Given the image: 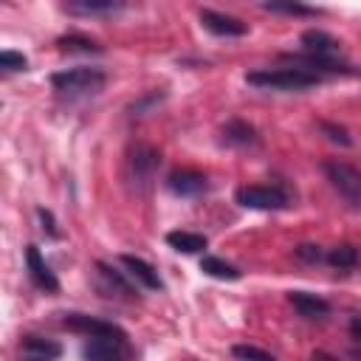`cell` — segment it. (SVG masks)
<instances>
[{
  "label": "cell",
  "instance_id": "52a82bcc",
  "mask_svg": "<svg viewBox=\"0 0 361 361\" xmlns=\"http://www.w3.org/2000/svg\"><path fill=\"white\" fill-rule=\"evenodd\" d=\"M282 59L310 71V73H355L350 65L338 62L333 54H316V51H305V54H282Z\"/></svg>",
  "mask_w": 361,
  "mask_h": 361
},
{
  "label": "cell",
  "instance_id": "44dd1931",
  "mask_svg": "<svg viewBox=\"0 0 361 361\" xmlns=\"http://www.w3.org/2000/svg\"><path fill=\"white\" fill-rule=\"evenodd\" d=\"M56 48L65 54H99L102 51V45L85 34H62L56 39Z\"/></svg>",
  "mask_w": 361,
  "mask_h": 361
},
{
  "label": "cell",
  "instance_id": "7c38bea8",
  "mask_svg": "<svg viewBox=\"0 0 361 361\" xmlns=\"http://www.w3.org/2000/svg\"><path fill=\"white\" fill-rule=\"evenodd\" d=\"M288 302H290V305L296 307V313L305 316V319H322V316L330 313L327 299H322V296H316V293H307V290H290V293H288Z\"/></svg>",
  "mask_w": 361,
  "mask_h": 361
},
{
  "label": "cell",
  "instance_id": "8fae6325",
  "mask_svg": "<svg viewBox=\"0 0 361 361\" xmlns=\"http://www.w3.org/2000/svg\"><path fill=\"white\" fill-rule=\"evenodd\" d=\"M118 262H121V265L127 268V274H130L135 282H141L144 288H149V290H164V279L158 276V271H155L147 259H141V257H135V254H121Z\"/></svg>",
  "mask_w": 361,
  "mask_h": 361
},
{
  "label": "cell",
  "instance_id": "f1b7e54d",
  "mask_svg": "<svg viewBox=\"0 0 361 361\" xmlns=\"http://www.w3.org/2000/svg\"><path fill=\"white\" fill-rule=\"evenodd\" d=\"M347 330H350V338L361 344V316H353L350 324H347Z\"/></svg>",
  "mask_w": 361,
  "mask_h": 361
},
{
  "label": "cell",
  "instance_id": "ffe728a7",
  "mask_svg": "<svg viewBox=\"0 0 361 361\" xmlns=\"http://www.w3.org/2000/svg\"><path fill=\"white\" fill-rule=\"evenodd\" d=\"M299 39H302L305 51H316V54H336V51H338V39H336L333 34L322 31V28H310V31H305Z\"/></svg>",
  "mask_w": 361,
  "mask_h": 361
},
{
  "label": "cell",
  "instance_id": "7402d4cb",
  "mask_svg": "<svg viewBox=\"0 0 361 361\" xmlns=\"http://www.w3.org/2000/svg\"><path fill=\"white\" fill-rule=\"evenodd\" d=\"M200 271L209 274V276H214V279H228V282H234V279L243 276L231 262H226V259H220V257H212V254H206V257L200 259Z\"/></svg>",
  "mask_w": 361,
  "mask_h": 361
},
{
  "label": "cell",
  "instance_id": "2e32d148",
  "mask_svg": "<svg viewBox=\"0 0 361 361\" xmlns=\"http://www.w3.org/2000/svg\"><path fill=\"white\" fill-rule=\"evenodd\" d=\"M23 355L25 358H37V361H51L62 355V347L51 338H39V336H25L23 338Z\"/></svg>",
  "mask_w": 361,
  "mask_h": 361
},
{
  "label": "cell",
  "instance_id": "277c9868",
  "mask_svg": "<svg viewBox=\"0 0 361 361\" xmlns=\"http://www.w3.org/2000/svg\"><path fill=\"white\" fill-rule=\"evenodd\" d=\"M322 172L327 175L330 186L355 209H361V169H355L347 161L338 158H327L322 161Z\"/></svg>",
  "mask_w": 361,
  "mask_h": 361
},
{
  "label": "cell",
  "instance_id": "603a6c76",
  "mask_svg": "<svg viewBox=\"0 0 361 361\" xmlns=\"http://www.w3.org/2000/svg\"><path fill=\"white\" fill-rule=\"evenodd\" d=\"M327 262H330L333 268H338V271H350V268L358 265V251H355L353 245H336V248L327 254Z\"/></svg>",
  "mask_w": 361,
  "mask_h": 361
},
{
  "label": "cell",
  "instance_id": "d6986e66",
  "mask_svg": "<svg viewBox=\"0 0 361 361\" xmlns=\"http://www.w3.org/2000/svg\"><path fill=\"white\" fill-rule=\"evenodd\" d=\"M96 271H99V276L104 279V285L113 290V293H121L124 299H138V293H135V288L113 268V265H107V262H96Z\"/></svg>",
  "mask_w": 361,
  "mask_h": 361
},
{
  "label": "cell",
  "instance_id": "484cf974",
  "mask_svg": "<svg viewBox=\"0 0 361 361\" xmlns=\"http://www.w3.org/2000/svg\"><path fill=\"white\" fill-rule=\"evenodd\" d=\"M231 353H234L237 358H259V361H274V353L259 350V347H254V344H237Z\"/></svg>",
  "mask_w": 361,
  "mask_h": 361
},
{
  "label": "cell",
  "instance_id": "5bb4252c",
  "mask_svg": "<svg viewBox=\"0 0 361 361\" xmlns=\"http://www.w3.org/2000/svg\"><path fill=\"white\" fill-rule=\"evenodd\" d=\"M124 344L127 341H116V338H93L90 344L82 347V355L90 361H118L127 355Z\"/></svg>",
  "mask_w": 361,
  "mask_h": 361
},
{
  "label": "cell",
  "instance_id": "ac0fdd59",
  "mask_svg": "<svg viewBox=\"0 0 361 361\" xmlns=\"http://www.w3.org/2000/svg\"><path fill=\"white\" fill-rule=\"evenodd\" d=\"M166 243H169L175 251H180V254H200V251L209 245L206 237L197 234V231H169V234H166Z\"/></svg>",
  "mask_w": 361,
  "mask_h": 361
},
{
  "label": "cell",
  "instance_id": "e0dca14e",
  "mask_svg": "<svg viewBox=\"0 0 361 361\" xmlns=\"http://www.w3.org/2000/svg\"><path fill=\"white\" fill-rule=\"evenodd\" d=\"M262 8L274 14H288V17H319L322 14V8L307 6L305 0H265Z\"/></svg>",
  "mask_w": 361,
  "mask_h": 361
},
{
  "label": "cell",
  "instance_id": "30bf717a",
  "mask_svg": "<svg viewBox=\"0 0 361 361\" xmlns=\"http://www.w3.org/2000/svg\"><path fill=\"white\" fill-rule=\"evenodd\" d=\"M166 186H169V192H175L180 197H195V195L206 192L209 180L197 169H172L169 178H166Z\"/></svg>",
  "mask_w": 361,
  "mask_h": 361
},
{
  "label": "cell",
  "instance_id": "4fadbf2b",
  "mask_svg": "<svg viewBox=\"0 0 361 361\" xmlns=\"http://www.w3.org/2000/svg\"><path fill=\"white\" fill-rule=\"evenodd\" d=\"M127 0H68V11L79 17H107L124 8Z\"/></svg>",
  "mask_w": 361,
  "mask_h": 361
},
{
  "label": "cell",
  "instance_id": "6da1fadb",
  "mask_svg": "<svg viewBox=\"0 0 361 361\" xmlns=\"http://www.w3.org/2000/svg\"><path fill=\"white\" fill-rule=\"evenodd\" d=\"M161 166V152L152 144H133L127 149V161H124V178L130 183V189H135L138 195L149 192L155 175Z\"/></svg>",
  "mask_w": 361,
  "mask_h": 361
},
{
  "label": "cell",
  "instance_id": "3957f363",
  "mask_svg": "<svg viewBox=\"0 0 361 361\" xmlns=\"http://www.w3.org/2000/svg\"><path fill=\"white\" fill-rule=\"evenodd\" d=\"M107 82V73L102 68H71L59 71L51 76L54 90L68 93V96H85V93H99Z\"/></svg>",
  "mask_w": 361,
  "mask_h": 361
},
{
  "label": "cell",
  "instance_id": "ba28073f",
  "mask_svg": "<svg viewBox=\"0 0 361 361\" xmlns=\"http://www.w3.org/2000/svg\"><path fill=\"white\" fill-rule=\"evenodd\" d=\"M25 268H28L31 282H34L39 290H45V293H59V279H56V274L51 271V265L42 259V254H39L37 245H25Z\"/></svg>",
  "mask_w": 361,
  "mask_h": 361
},
{
  "label": "cell",
  "instance_id": "83f0119b",
  "mask_svg": "<svg viewBox=\"0 0 361 361\" xmlns=\"http://www.w3.org/2000/svg\"><path fill=\"white\" fill-rule=\"evenodd\" d=\"M37 217H39V223H42V231H48V237H59L56 223H54V214H51L48 209H37Z\"/></svg>",
  "mask_w": 361,
  "mask_h": 361
},
{
  "label": "cell",
  "instance_id": "d4e9b609",
  "mask_svg": "<svg viewBox=\"0 0 361 361\" xmlns=\"http://www.w3.org/2000/svg\"><path fill=\"white\" fill-rule=\"evenodd\" d=\"M0 68L3 71H25L28 68V59L17 51H3L0 54Z\"/></svg>",
  "mask_w": 361,
  "mask_h": 361
},
{
  "label": "cell",
  "instance_id": "7a4b0ae2",
  "mask_svg": "<svg viewBox=\"0 0 361 361\" xmlns=\"http://www.w3.org/2000/svg\"><path fill=\"white\" fill-rule=\"evenodd\" d=\"M245 82L254 87H271V90H305L319 85V73H310L305 68H262L245 73Z\"/></svg>",
  "mask_w": 361,
  "mask_h": 361
},
{
  "label": "cell",
  "instance_id": "9c48e42d",
  "mask_svg": "<svg viewBox=\"0 0 361 361\" xmlns=\"http://www.w3.org/2000/svg\"><path fill=\"white\" fill-rule=\"evenodd\" d=\"M200 23L206 31L217 34V37H243L248 34V23L231 17V14H220V11H212V8H203L200 11Z\"/></svg>",
  "mask_w": 361,
  "mask_h": 361
},
{
  "label": "cell",
  "instance_id": "8992f818",
  "mask_svg": "<svg viewBox=\"0 0 361 361\" xmlns=\"http://www.w3.org/2000/svg\"><path fill=\"white\" fill-rule=\"evenodd\" d=\"M234 200L243 209H257V212H271V209H285L288 206V195L279 186H240L234 192Z\"/></svg>",
  "mask_w": 361,
  "mask_h": 361
},
{
  "label": "cell",
  "instance_id": "9a60e30c",
  "mask_svg": "<svg viewBox=\"0 0 361 361\" xmlns=\"http://www.w3.org/2000/svg\"><path fill=\"white\" fill-rule=\"evenodd\" d=\"M223 141L234 144V147H254L259 141V135H257L254 124H248L243 118H228L223 127Z\"/></svg>",
  "mask_w": 361,
  "mask_h": 361
},
{
  "label": "cell",
  "instance_id": "4316f807",
  "mask_svg": "<svg viewBox=\"0 0 361 361\" xmlns=\"http://www.w3.org/2000/svg\"><path fill=\"white\" fill-rule=\"evenodd\" d=\"M293 254H296L302 262H319V259H324L322 248H319V245H310V243H302L299 248H293Z\"/></svg>",
  "mask_w": 361,
  "mask_h": 361
},
{
  "label": "cell",
  "instance_id": "cb8c5ba5",
  "mask_svg": "<svg viewBox=\"0 0 361 361\" xmlns=\"http://www.w3.org/2000/svg\"><path fill=\"white\" fill-rule=\"evenodd\" d=\"M319 130L333 141V144H341V147H350L353 144V138H350V133L341 127V124H336V121H327V118H322L319 121Z\"/></svg>",
  "mask_w": 361,
  "mask_h": 361
},
{
  "label": "cell",
  "instance_id": "5b68a950",
  "mask_svg": "<svg viewBox=\"0 0 361 361\" xmlns=\"http://www.w3.org/2000/svg\"><path fill=\"white\" fill-rule=\"evenodd\" d=\"M62 324L71 333L87 336V338H116V341H127V330L118 327L116 322L99 319V316H87V313H65Z\"/></svg>",
  "mask_w": 361,
  "mask_h": 361
}]
</instances>
